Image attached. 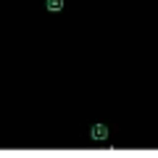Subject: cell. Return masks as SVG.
<instances>
[{"label": "cell", "instance_id": "cell-1", "mask_svg": "<svg viewBox=\"0 0 158 158\" xmlns=\"http://www.w3.org/2000/svg\"><path fill=\"white\" fill-rule=\"evenodd\" d=\"M108 137H111V127H108V124L95 121V124L90 127V140H92V142H106Z\"/></svg>", "mask_w": 158, "mask_h": 158}, {"label": "cell", "instance_id": "cell-2", "mask_svg": "<svg viewBox=\"0 0 158 158\" xmlns=\"http://www.w3.org/2000/svg\"><path fill=\"white\" fill-rule=\"evenodd\" d=\"M42 6H45L48 13H61L63 6H66V0H42Z\"/></svg>", "mask_w": 158, "mask_h": 158}]
</instances>
